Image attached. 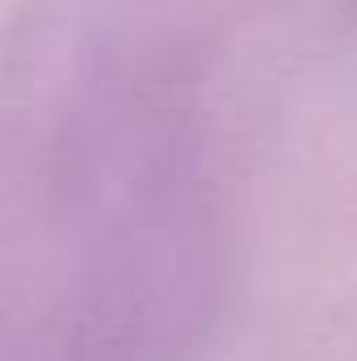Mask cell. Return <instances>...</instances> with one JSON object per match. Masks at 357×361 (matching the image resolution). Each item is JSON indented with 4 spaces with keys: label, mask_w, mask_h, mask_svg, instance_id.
Returning a JSON list of instances; mask_svg holds the SVG:
<instances>
[{
    "label": "cell",
    "mask_w": 357,
    "mask_h": 361,
    "mask_svg": "<svg viewBox=\"0 0 357 361\" xmlns=\"http://www.w3.org/2000/svg\"><path fill=\"white\" fill-rule=\"evenodd\" d=\"M223 177L164 34L34 51L4 160V361H193L223 290Z\"/></svg>",
    "instance_id": "6da1fadb"
}]
</instances>
